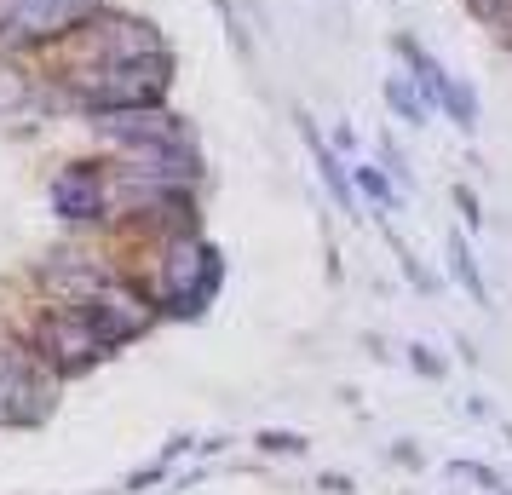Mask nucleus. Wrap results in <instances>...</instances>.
Here are the masks:
<instances>
[{"label":"nucleus","mask_w":512,"mask_h":495,"mask_svg":"<svg viewBox=\"0 0 512 495\" xmlns=\"http://www.w3.org/2000/svg\"><path fill=\"white\" fill-rule=\"evenodd\" d=\"M173 52H139V58H116V64H64L58 70V87L87 110H133V104H162L167 87H173Z\"/></svg>","instance_id":"f257e3e1"},{"label":"nucleus","mask_w":512,"mask_h":495,"mask_svg":"<svg viewBox=\"0 0 512 495\" xmlns=\"http://www.w3.org/2000/svg\"><path fill=\"white\" fill-rule=\"evenodd\" d=\"M225 283V260L213 242H196V236H173L162 265V311L173 317H202L213 306V294Z\"/></svg>","instance_id":"f03ea898"},{"label":"nucleus","mask_w":512,"mask_h":495,"mask_svg":"<svg viewBox=\"0 0 512 495\" xmlns=\"http://www.w3.org/2000/svg\"><path fill=\"white\" fill-rule=\"evenodd\" d=\"M52 409V369L41 352L0 340V426H35Z\"/></svg>","instance_id":"7ed1b4c3"},{"label":"nucleus","mask_w":512,"mask_h":495,"mask_svg":"<svg viewBox=\"0 0 512 495\" xmlns=\"http://www.w3.org/2000/svg\"><path fill=\"white\" fill-rule=\"evenodd\" d=\"M98 12V0H0V41L6 47H52Z\"/></svg>","instance_id":"20e7f679"},{"label":"nucleus","mask_w":512,"mask_h":495,"mask_svg":"<svg viewBox=\"0 0 512 495\" xmlns=\"http://www.w3.org/2000/svg\"><path fill=\"white\" fill-rule=\"evenodd\" d=\"M64 41L81 52L75 64H116V58H139V52L167 47L150 18H133V12H104V6H98L81 29H70Z\"/></svg>","instance_id":"39448f33"},{"label":"nucleus","mask_w":512,"mask_h":495,"mask_svg":"<svg viewBox=\"0 0 512 495\" xmlns=\"http://www.w3.org/2000/svg\"><path fill=\"white\" fill-rule=\"evenodd\" d=\"M35 352L47 357V369H58V375H81V369H93L110 346H104L93 334V323L70 306V311H47V317H41Z\"/></svg>","instance_id":"423d86ee"},{"label":"nucleus","mask_w":512,"mask_h":495,"mask_svg":"<svg viewBox=\"0 0 512 495\" xmlns=\"http://www.w3.org/2000/svg\"><path fill=\"white\" fill-rule=\"evenodd\" d=\"M52 213L70 219V225H93L104 219V196H110V173L104 162H70L52 173Z\"/></svg>","instance_id":"0eeeda50"},{"label":"nucleus","mask_w":512,"mask_h":495,"mask_svg":"<svg viewBox=\"0 0 512 495\" xmlns=\"http://www.w3.org/2000/svg\"><path fill=\"white\" fill-rule=\"evenodd\" d=\"M93 127L121 150H144V144H162V139H185V121L162 110V104H133V110H98Z\"/></svg>","instance_id":"6e6552de"},{"label":"nucleus","mask_w":512,"mask_h":495,"mask_svg":"<svg viewBox=\"0 0 512 495\" xmlns=\"http://www.w3.org/2000/svg\"><path fill=\"white\" fill-rule=\"evenodd\" d=\"M294 121H300V139L305 150H311V162H317V173H323V185L334 190V202H340V213H357V190H351V173L340 167V156L323 144V133H317V121L305 116V110H294Z\"/></svg>","instance_id":"1a4fd4ad"},{"label":"nucleus","mask_w":512,"mask_h":495,"mask_svg":"<svg viewBox=\"0 0 512 495\" xmlns=\"http://www.w3.org/2000/svg\"><path fill=\"white\" fill-rule=\"evenodd\" d=\"M35 104H41V81H35L12 52H0V121L29 116Z\"/></svg>","instance_id":"9d476101"},{"label":"nucleus","mask_w":512,"mask_h":495,"mask_svg":"<svg viewBox=\"0 0 512 495\" xmlns=\"http://www.w3.org/2000/svg\"><path fill=\"white\" fill-rule=\"evenodd\" d=\"M438 110H443L449 121H455L461 133H472V127H478V93H472L466 81H455V75L443 81V98H438Z\"/></svg>","instance_id":"9b49d317"},{"label":"nucleus","mask_w":512,"mask_h":495,"mask_svg":"<svg viewBox=\"0 0 512 495\" xmlns=\"http://www.w3.org/2000/svg\"><path fill=\"white\" fill-rule=\"evenodd\" d=\"M386 104H392V110L409 121V127H426V116H432V110H426V98L415 93V81H409V75H392V81H386Z\"/></svg>","instance_id":"f8f14e48"},{"label":"nucleus","mask_w":512,"mask_h":495,"mask_svg":"<svg viewBox=\"0 0 512 495\" xmlns=\"http://www.w3.org/2000/svg\"><path fill=\"white\" fill-rule=\"evenodd\" d=\"M449 265H455V277H461V283L472 288V300H478V306H489V288H484V277H478V260L466 254L461 236H449Z\"/></svg>","instance_id":"ddd939ff"},{"label":"nucleus","mask_w":512,"mask_h":495,"mask_svg":"<svg viewBox=\"0 0 512 495\" xmlns=\"http://www.w3.org/2000/svg\"><path fill=\"white\" fill-rule=\"evenodd\" d=\"M357 185L369 190V196L380 202V208H397V190H392V179H386L380 167H357Z\"/></svg>","instance_id":"4468645a"},{"label":"nucleus","mask_w":512,"mask_h":495,"mask_svg":"<svg viewBox=\"0 0 512 495\" xmlns=\"http://www.w3.org/2000/svg\"><path fill=\"white\" fill-rule=\"evenodd\" d=\"M259 449H271V455H300L305 438L300 432H259Z\"/></svg>","instance_id":"2eb2a0df"},{"label":"nucleus","mask_w":512,"mask_h":495,"mask_svg":"<svg viewBox=\"0 0 512 495\" xmlns=\"http://www.w3.org/2000/svg\"><path fill=\"white\" fill-rule=\"evenodd\" d=\"M455 472H461V478H472V484H484L489 495H501V490H507V484H501V478H495L489 467H478V461H455Z\"/></svg>","instance_id":"dca6fc26"},{"label":"nucleus","mask_w":512,"mask_h":495,"mask_svg":"<svg viewBox=\"0 0 512 495\" xmlns=\"http://www.w3.org/2000/svg\"><path fill=\"white\" fill-rule=\"evenodd\" d=\"M455 208L466 213V225H478V219H484V213H478V196H472L466 185H455Z\"/></svg>","instance_id":"f3484780"},{"label":"nucleus","mask_w":512,"mask_h":495,"mask_svg":"<svg viewBox=\"0 0 512 495\" xmlns=\"http://www.w3.org/2000/svg\"><path fill=\"white\" fill-rule=\"evenodd\" d=\"M409 363H415L420 375H432V380L443 375V363H438V357H432V352H426V346H415V352H409Z\"/></svg>","instance_id":"a211bd4d"},{"label":"nucleus","mask_w":512,"mask_h":495,"mask_svg":"<svg viewBox=\"0 0 512 495\" xmlns=\"http://www.w3.org/2000/svg\"><path fill=\"white\" fill-rule=\"evenodd\" d=\"M380 156H386V162H392V173H409V167H403V150H397L392 139H380Z\"/></svg>","instance_id":"6ab92c4d"}]
</instances>
